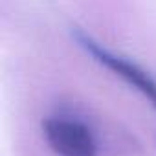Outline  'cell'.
<instances>
[{
  "mask_svg": "<svg viewBox=\"0 0 156 156\" xmlns=\"http://www.w3.org/2000/svg\"><path fill=\"white\" fill-rule=\"evenodd\" d=\"M42 134L57 156H98L92 130L77 119L50 116L42 121Z\"/></svg>",
  "mask_w": 156,
  "mask_h": 156,
  "instance_id": "obj_1",
  "label": "cell"
},
{
  "mask_svg": "<svg viewBox=\"0 0 156 156\" xmlns=\"http://www.w3.org/2000/svg\"><path fill=\"white\" fill-rule=\"evenodd\" d=\"M75 37H77V41H79V44L98 62H101L105 68H108L110 72H114L118 77H121L129 87H132L136 92H140L156 108V79L147 70H143L136 62L129 61L127 57H121V55H116V53L105 50L101 44H98L96 41H92L88 35H85L81 31H77Z\"/></svg>",
  "mask_w": 156,
  "mask_h": 156,
  "instance_id": "obj_2",
  "label": "cell"
}]
</instances>
